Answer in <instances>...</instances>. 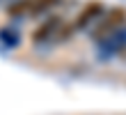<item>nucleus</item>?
<instances>
[{
	"label": "nucleus",
	"mask_w": 126,
	"mask_h": 115,
	"mask_svg": "<svg viewBox=\"0 0 126 115\" xmlns=\"http://www.w3.org/2000/svg\"><path fill=\"white\" fill-rule=\"evenodd\" d=\"M60 25H62V19L60 16H48L46 21L41 23L39 28L34 30V35H32V39L37 42V44H41V42H46V39H50L53 35H57V30H60Z\"/></svg>",
	"instance_id": "1"
},
{
	"label": "nucleus",
	"mask_w": 126,
	"mask_h": 115,
	"mask_svg": "<svg viewBox=\"0 0 126 115\" xmlns=\"http://www.w3.org/2000/svg\"><path fill=\"white\" fill-rule=\"evenodd\" d=\"M103 5L101 2H87L85 5V9L78 14V19H76V28H85V25H90L92 21H96L99 16H103Z\"/></svg>",
	"instance_id": "2"
},
{
	"label": "nucleus",
	"mask_w": 126,
	"mask_h": 115,
	"mask_svg": "<svg viewBox=\"0 0 126 115\" xmlns=\"http://www.w3.org/2000/svg\"><path fill=\"white\" fill-rule=\"evenodd\" d=\"M124 19H126V14H124V9H112L108 14L106 19H103L101 23H99V28L94 30V37H103L106 32H110V30H115L119 23H124Z\"/></svg>",
	"instance_id": "3"
},
{
	"label": "nucleus",
	"mask_w": 126,
	"mask_h": 115,
	"mask_svg": "<svg viewBox=\"0 0 126 115\" xmlns=\"http://www.w3.org/2000/svg\"><path fill=\"white\" fill-rule=\"evenodd\" d=\"M32 12V0H16L14 5H9L12 16H30Z\"/></svg>",
	"instance_id": "4"
},
{
	"label": "nucleus",
	"mask_w": 126,
	"mask_h": 115,
	"mask_svg": "<svg viewBox=\"0 0 126 115\" xmlns=\"http://www.w3.org/2000/svg\"><path fill=\"white\" fill-rule=\"evenodd\" d=\"M60 0H32V12H30V16H34V14H41V12H46L50 9L53 5H57Z\"/></svg>",
	"instance_id": "5"
}]
</instances>
